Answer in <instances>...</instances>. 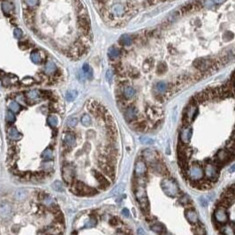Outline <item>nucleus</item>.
<instances>
[{"mask_svg":"<svg viewBox=\"0 0 235 235\" xmlns=\"http://www.w3.org/2000/svg\"><path fill=\"white\" fill-rule=\"evenodd\" d=\"M124 188H125V186H124V185H119L117 187H116V189L114 190V192H115V194H121L123 193V191H124Z\"/></svg>","mask_w":235,"mask_h":235,"instance_id":"nucleus-51","label":"nucleus"},{"mask_svg":"<svg viewBox=\"0 0 235 235\" xmlns=\"http://www.w3.org/2000/svg\"><path fill=\"white\" fill-rule=\"evenodd\" d=\"M193 233L194 235H207V232L205 230L204 226L196 224L193 228Z\"/></svg>","mask_w":235,"mask_h":235,"instance_id":"nucleus-29","label":"nucleus"},{"mask_svg":"<svg viewBox=\"0 0 235 235\" xmlns=\"http://www.w3.org/2000/svg\"><path fill=\"white\" fill-rule=\"evenodd\" d=\"M30 59L32 62H33V63H35V64H39V63H41L42 61V58L41 56H40V53L37 51H33V52L31 53Z\"/></svg>","mask_w":235,"mask_h":235,"instance_id":"nucleus-32","label":"nucleus"},{"mask_svg":"<svg viewBox=\"0 0 235 235\" xmlns=\"http://www.w3.org/2000/svg\"><path fill=\"white\" fill-rule=\"evenodd\" d=\"M48 123H49V125L51 126H56L58 125V119H57V117H56V116H53V115L50 116V117L48 118Z\"/></svg>","mask_w":235,"mask_h":235,"instance_id":"nucleus-42","label":"nucleus"},{"mask_svg":"<svg viewBox=\"0 0 235 235\" xmlns=\"http://www.w3.org/2000/svg\"><path fill=\"white\" fill-rule=\"evenodd\" d=\"M56 65L53 62H48L45 65V72L47 74H51L56 71Z\"/></svg>","mask_w":235,"mask_h":235,"instance_id":"nucleus-33","label":"nucleus"},{"mask_svg":"<svg viewBox=\"0 0 235 235\" xmlns=\"http://www.w3.org/2000/svg\"><path fill=\"white\" fill-rule=\"evenodd\" d=\"M78 123V119L76 117H72L67 119V126L70 127H74Z\"/></svg>","mask_w":235,"mask_h":235,"instance_id":"nucleus-40","label":"nucleus"},{"mask_svg":"<svg viewBox=\"0 0 235 235\" xmlns=\"http://www.w3.org/2000/svg\"><path fill=\"white\" fill-rule=\"evenodd\" d=\"M143 160L145 161V163L148 164L149 166L150 164H152L155 162H156L157 160H159L158 157V153L156 151H155L153 149H147L143 152Z\"/></svg>","mask_w":235,"mask_h":235,"instance_id":"nucleus-9","label":"nucleus"},{"mask_svg":"<svg viewBox=\"0 0 235 235\" xmlns=\"http://www.w3.org/2000/svg\"><path fill=\"white\" fill-rule=\"evenodd\" d=\"M41 93L38 92L37 90H32L27 94V97L31 101H38L40 99Z\"/></svg>","mask_w":235,"mask_h":235,"instance_id":"nucleus-27","label":"nucleus"},{"mask_svg":"<svg viewBox=\"0 0 235 235\" xmlns=\"http://www.w3.org/2000/svg\"><path fill=\"white\" fill-rule=\"evenodd\" d=\"M233 156L228 152L227 149H219L215 156V163L217 164H224L231 160Z\"/></svg>","mask_w":235,"mask_h":235,"instance_id":"nucleus-10","label":"nucleus"},{"mask_svg":"<svg viewBox=\"0 0 235 235\" xmlns=\"http://www.w3.org/2000/svg\"><path fill=\"white\" fill-rule=\"evenodd\" d=\"M213 4H214V2L212 0H205V5L207 6H212Z\"/></svg>","mask_w":235,"mask_h":235,"instance_id":"nucleus-55","label":"nucleus"},{"mask_svg":"<svg viewBox=\"0 0 235 235\" xmlns=\"http://www.w3.org/2000/svg\"><path fill=\"white\" fill-rule=\"evenodd\" d=\"M161 187L164 194L170 197H176L180 194L179 186L173 179H164L161 181Z\"/></svg>","mask_w":235,"mask_h":235,"instance_id":"nucleus-2","label":"nucleus"},{"mask_svg":"<svg viewBox=\"0 0 235 235\" xmlns=\"http://www.w3.org/2000/svg\"><path fill=\"white\" fill-rule=\"evenodd\" d=\"M204 177L210 182L217 180L219 175V167L215 162H206L203 166Z\"/></svg>","mask_w":235,"mask_h":235,"instance_id":"nucleus-4","label":"nucleus"},{"mask_svg":"<svg viewBox=\"0 0 235 235\" xmlns=\"http://www.w3.org/2000/svg\"><path fill=\"white\" fill-rule=\"evenodd\" d=\"M212 1L215 2L216 4H217V5H220V4H223L225 0H212Z\"/></svg>","mask_w":235,"mask_h":235,"instance_id":"nucleus-58","label":"nucleus"},{"mask_svg":"<svg viewBox=\"0 0 235 235\" xmlns=\"http://www.w3.org/2000/svg\"><path fill=\"white\" fill-rule=\"evenodd\" d=\"M125 119L127 122H133L137 119V110L134 106H128L124 113Z\"/></svg>","mask_w":235,"mask_h":235,"instance_id":"nucleus-16","label":"nucleus"},{"mask_svg":"<svg viewBox=\"0 0 235 235\" xmlns=\"http://www.w3.org/2000/svg\"><path fill=\"white\" fill-rule=\"evenodd\" d=\"M75 136L72 134V133H67V134H65V143L66 144V145H68V146H70V147H72V146H74V144H75Z\"/></svg>","mask_w":235,"mask_h":235,"instance_id":"nucleus-30","label":"nucleus"},{"mask_svg":"<svg viewBox=\"0 0 235 235\" xmlns=\"http://www.w3.org/2000/svg\"><path fill=\"white\" fill-rule=\"evenodd\" d=\"M201 203H202V204L203 206H206V205L208 204V202H207V200H205L204 197H201Z\"/></svg>","mask_w":235,"mask_h":235,"instance_id":"nucleus-57","label":"nucleus"},{"mask_svg":"<svg viewBox=\"0 0 235 235\" xmlns=\"http://www.w3.org/2000/svg\"><path fill=\"white\" fill-rule=\"evenodd\" d=\"M137 232H138V234L139 235H147L146 232H145L143 229H142V228H139Z\"/></svg>","mask_w":235,"mask_h":235,"instance_id":"nucleus-56","label":"nucleus"},{"mask_svg":"<svg viewBox=\"0 0 235 235\" xmlns=\"http://www.w3.org/2000/svg\"><path fill=\"white\" fill-rule=\"evenodd\" d=\"M220 228L223 235H235V225L232 222H227L225 225H220Z\"/></svg>","mask_w":235,"mask_h":235,"instance_id":"nucleus-18","label":"nucleus"},{"mask_svg":"<svg viewBox=\"0 0 235 235\" xmlns=\"http://www.w3.org/2000/svg\"><path fill=\"white\" fill-rule=\"evenodd\" d=\"M96 219L94 217H91L88 221H87V224L85 225L86 227H88V228H92L94 226H96Z\"/></svg>","mask_w":235,"mask_h":235,"instance_id":"nucleus-41","label":"nucleus"},{"mask_svg":"<svg viewBox=\"0 0 235 235\" xmlns=\"http://www.w3.org/2000/svg\"><path fill=\"white\" fill-rule=\"evenodd\" d=\"M134 172H135V175L138 178H142L146 174V173H147V164L145 163V161L143 159H139L135 163Z\"/></svg>","mask_w":235,"mask_h":235,"instance_id":"nucleus-13","label":"nucleus"},{"mask_svg":"<svg viewBox=\"0 0 235 235\" xmlns=\"http://www.w3.org/2000/svg\"><path fill=\"white\" fill-rule=\"evenodd\" d=\"M106 79H107V81L110 83H112V72L111 70H108L107 72H106Z\"/></svg>","mask_w":235,"mask_h":235,"instance_id":"nucleus-52","label":"nucleus"},{"mask_svg":"<svg viewBox=\"0 0 235 235\" xmlns=\"http://www.w3.org/2000/svg\"><path fill=\"white\" fill-rule=\"evenodd\" d=\"M233 88H234V89H235V82H234V87H233Z\"/></svg>","mask_w":235,"mask_h":235,"instance_id":"nucleus-61","label":"nucleus"},{"mask_svg":"<svg viewBox=\"0 0 235 235\" xmlns=\"http://www.w3.org/2000/svg\"><path fill=\"white\" fill-rule=\"evenodd\" d=\"M230 172H231V173H235V164H233V165L230 167Z\"/></svg>","mask_w":235,"mask_h":235,"instance_id":"nucleus-59","label":"nucleus"},{"mask_svg":"<svg viewBox=\"0 0 235 235\" xmlns=\"http://www.w3.org/2000/svg\"><path fill=\"white\" fill-rule=\"evenodd\" d=\"M162 235H173V234H171V233H166V232H164V233H162Z\"/></svg>","mask_w":235,"mask_h":235,"instance_id":"nucleus-60","label":"nucleus"},{"mask_svg":"<svg viewBox=\"0 0 235 235\" xmlns=\"http://www.w3.org/2000/svg\"><path fill=\"white\" fill-rule=\"evenodd\" d=\"M21 82L24 85H32V84L35 83V80L32 77H25V78L22 79Z\"/></svg>","mask_w":235,"mask_h":235,"instance_id":"nucleus-45","label":"nucleus"},{"mask_svg":"<svg viewBox=\"0 0 235 235\" xmlns=\"http://www.w3.org/2000/svg\"><path fill=\"white\" fill-rule=\"evenodd\" d=\"M77 95H78L77 91H74V90L73 91H69V92L66 93L65 98H66L67 101H73L75 99V97L77 96Z\"/></svg>","mask_w":235,"mask_h":235,"instance_id":"nucleus-39","label":"nucleus"},{"mask_svg":"<svg viewBox=\"0 0 235 235\" xmlns=\"http://www.w3.org/2000/svg\"><path fill=\"white\" fill-rule=\"evenodd\" d=\"M213 217H214L215 221L217 225H225V223H227L228 219H229V215H228V212H227L225 207L217 206L215 210Z\"/></svg>","mask_w":235,"mask_h":235,"instance_id":"nucleus-7","label":"nucleus"},{"mask_svg":"<svg viewBox=\"0 0 235 235\" xmlns=\"http://www.w3.org/2000/svg\"><path fill=\"white\" fill-rule=\"evenodd\" d=\"M108 56H109L110 59H117L120 56V51L119 49L115 48V47H112L108 51Z\"/></svg>","mask_w":235,"mask_h":235,"instance_id":"nucleus-28","label":"nucleus"},{"mask_svg":"<svg viewBox=\"0 0 235 235\" xmlns=\"http://www.w3.org/2000/svg\"><path fill=\"white\" fill-rule=\"evenodd\" d=\"M111 13L113 16H122L126 13V9L122 5L116 4L112 6V8L111 10Z\"/></svg>","mask_w":235,"mask_h":235,"instance_id":"nucleus-20","label":"nucleus"},{"mask_svg":"<svg viewBox=\"0 0 235 235\" xmlns=\"http://www.w3.org/2000/svg\"><path fill=\"white\" fill-rule=\"evenodd\" d=\"M186 176L187 179L192 180L193 182H199L200 180H203L204 178V172L203 167L199 164H194L189 165L186 169Z\"/></svg>","mask_w":235,"mask_h":235,"instance_id":"nucleus-1","label":"nucleus"},{"mask_svg":"<svg viewBox=\"0 0 235 235\" xmlns=\"http://www.w3.org/2000/svg\"><path fill=\"white\" fill-rule=\"evenodd\" d=\"M135 197H136V199H137V201H138V203H139V204H140L143 211L146 212V213L149 212V198H148L147 193L145 191V188L143 187V186H142V185H139L136 187Z\"/></svg>","mask_w":235,"mask_h":235,"instance_id":"nucleus-3","label":"nucleus"},{"mask_svg":"<svg viewBox=\"0 0 235 235\" xmlns=\"http://www.w3.org/2000/svg\"><path fill=\"white\" fill-rule=\"evenodd\" d=\"M233 38V34L232 32L228 31V32H225V34H224V39L226 40V41H230Z\"/></svg>","mask_w":235,"mask_h":235,"instance_id":"nucleus-49","label":"nucleus"},{"mask_svg":"<svg viewBox=\"0 0 235 235\" xmlns=\"http://www.w3.org/2000/svg\"><path fill=\"white\" fill-rule=\"evenodd\" d=\"M12 209L7 203H3L0 205V216L4 218L9 217L11 216Z\"/></svg>","mask_w":235,"mask_h":235,"instance_id":"nucleus-21","label":"nucleus"},{"mask_svg":"<svg viewBox=\"0 0 235 235\" xmlns=\"http://www.w3.org/2000/svg\"><path fill=\"white\" fill-rule=\"evenodd\" d=\"M24 2H25L29 6H31V7L37 6L38 4H39V0H24Z\"/></svg>","mask_w":235,"mask_h":235,"instance_id":"nucleus-46","label":"nucleus"},{"mask_svg":"<svg viewBox=\"0 0 235 235\" xmlns=\"http://www.w3.org/2000/svg\"><path fill=\"white\" fill-rule=\"evenodd\" d=\"M122 214L123 216H124V217H129V216H130V212H129V210H128L127 209H123Z\"/></svg>","mask_w":235,"mask_h":235,"instance_id":"nucleus-54","label":"nucleus"},{"mask_svg":"<svg viewBox=\"0 0 235 235\" xmlns=\"http://www.w3.org/2000/svg\"><path fill=\"white\" fill-rule=\"evenodd\" d=\"M119 42L124 46H129L133 43V39L129 35H123L119 38Z\"/></svg>","mask_w":235,"mask_h":235,"instance_id":"nucleus-26","label":"nucleus"},{"mask_svg":"<svg viewBox=\"0 0 235 235\" xmlns=\"http://www.w3.org/2000/svg\"><path fill=\"white\" fill-rule=\"evenodd\" d=\"M13 8H14V5L11 1L6 0V1H4L2 4V10L5 14L10 13L13 10Z\"/></svg>","mask_w":235,"mask_h":235,"instance_id":"nucleus-25","label":"nucleus"},{"mask_svg":"<svg viewBox=\"0 0 235 235\" xmlns=\"http://www.w3.org/2000/svg\"><path fill=\"white\" fill-rule=\"evenodd\" d=\"M119 223V221L117 217H112L110 221V224L112 225H117Z\"/></svg>","mask_w":235,"mask_h":235,"instance_id":"nucleus-53","label":"nucleus"},{"mask_svg":"<svg viewBox=\"0 0 235 235\" xmlns=\"http://www.w3.org/2000/svg\"><path fill=\"white\" fill-rule=\"evenodd\" d=\"M28 192L25 189H18L15 193V198L19 201H23L27 198Z\"/></svg>","mask_w":235,"mask_h":235,"instance_id":"nucleus-31","label":"nucleus"},{"mask_svg":"<svg viewBox=\"0 0 235 235\" xmlns=\"http://www.w3.org/2000/svg\"><path fill=\"white\" fill-rule=\"evenodd\" d=\"M197 114H198L197 102H195L194 99H192V102L190 104H188V106L186 107L184 112L183 120H184L185 125H189L196 118Z\"/></svg>","mask_w":235,"mask_h":235,"instance_id":"nucleus-5","label":"nucleus"},{"mask_svg":"<svg viewBox=\"0 0 235 235\" xmlns=\"http://www.w3.org/2000/svg\"><path fill=\"white\" fill-rule=\"evenodd\" d=\"M8 135L9 138L12 141H19L21 138V134L18 132V130L15 127H11L8 130Z\"/></svg>","mask_w":235,"mask_h":235,"instance_id":"nucleus-24","label":"nucleus"},{"mask_svg":"<svg viewBox=\"0 0 235 235\" xmlns=\"http://www.w3.org/2000/svg\"><path fill=\"white\" fill-rule=\"evenodd\" d=\"M193 135V129L189 125H185L180 130V141L182 144H188L191 141Z\"/></svg>","mask_w":235,"mask_h":235,"instance_id":"nucleus-8","label":"nucleus"},{"mask_svg":"<svg viewBox=\"0 0 235 235\" xmlns=\"http://www.w3.org/2000/svg\"><path fill=\"white\" fill-rule=\"evenodd\" d=\"M75 194L79 195H94L97 194V190L94 187L88 186L82 181H77L72 189Z\"/></svg>","mask_w":235,"mask_h":235,"instance_id":"nucleus-6","label":"nucleus"},{"mask_svg":"<svg viewBox=\"0 0 235 235\" xmlns=\"http://www.w3.org/2000/svg\"><path fill=\"white\" fill-rule=\"evenodd\" d=\"M6 120H7V122L9 123H12L14 120H15V116H14V114L12 112H7V114H6Z\"/></svg>","mask_w":235,"mask_h":235,"instance_id":"nucleus-47","label":"nucleus"},{"mask_svg":"<svg viewBox=\"0 0 235 235\" xmlns=\"http://www.w3.org/2000/svg\"><path fill=\"white\" fill-rule=\"evenodd\" d=\"M52 156H53L52 150L49 149H45V150H44V151L42 153V157L43 159H46V160H49V159H51V158H52Z\"/></svg>","mask_w":235,"mask_h":235,"instance_id":"nucleus-38","label":"nucleus"},{"mask_svg":"<svg viewBox=\"0 0 235 235\" xmlns=\"http://www.w3.org/2000/svg\"><path fill=\"white\" fill-rule=\"evenodd\" d=\"M191 153H192V149L187 147V144L181 143L179 149V155H180V161H187L189 156H191Z\"/></svg>","mask_w":235,"mask_h":235,"instance_id":"nucleus-14","label":"nucleus"},{"mask_svg":"<svg viewBox=\"0 0 235 235\" xmlns=\"http://www.w3.org/2000/svg\"><path fill=\"white\" fill-rule=\"evenodd\" d=\"M93 175L96 179V180L98 181V183L100 184V186L102 187V189H105L110 186V181L105 178V176L102 173H98L96 171H93Z\"/></svg>","mask_w":235,"mask_h":235,"instance_id":"nucleus-17","label":"nucleus"},{"mask_svg":"<svg viewBox=\"0 0 235 235\" xmlns=\"http://www.w3.org/2000/svg\"><path fill=\"white\" fill-rule=\"evenodd\" d=\"M13 35H14V37L17 38V39H20L23 36V32L21 30V29H15L14 31H13Z\"/></svg>","mask_w":235,"mask_h":235,"instance_id":"nucleus-48","label":"nucleus"},{"mask_svg":"<svg viewBox=\"0 0 235 235\" xmlns=\"http://www.w3.org/2000/svg\"><path fill=\"white\" fill-rule=\"evenodd\" d=\"M179 202H180L181 204H183V205H186L191 203L189 196H188V195H186V194H182V195L179 198Z\"/></svg>","mask_w":235,"mask_h":235,"instance_id":"nucleus-37","label":"nucleus"},{"mask_svg":"<svg viewBox=\"0 0 235 235\" xmlns=\"http://www.w3.org/2000/svg\"><path fill=\"white\" fill-rule=\"evenodd\" d=\"M185 216H186V220H187L190 224L196 225V224L199 223L198 215H197L196 211L194 210V209H192V208L186 209V212H185Z\"/></svg>","mask_w":235,"mask_h":235,"instance_id":"nucleus-15","label":"nucleus"},{"mask_svg":"<svg viewBox=\"0 0 235 235\" xmlns=\"http://www.w3.org/2000/svg\"><path fill=\"white\" fill-rule=\"evenodd\" d=\"M149 168L152 171V173L158 174V175H167L168 174V171H167V168H166L165 164L160 159L153 163L152 164H150Z\"/></svg>","mask_w":235,"mask_h":235,"instance_id":"nucleus-11","label":"nucleus"},{"mask_svg":"<svg viewBox=\"0 0 235 235\" xmlns=\"http://www.w3.org/2000/svg\"><path fill=\"white\" fill-rule=\"evenodd\" d=\"M122 94L125 99H132L135 96V89L131 86H126L123 88Z\"/></svg>","mask_w":235,"mask_h":235,"instance_id":"nucleus-19","label":"nucleus"},{"mask_svg":"<svg viewBox=\"0 0 235 235\" xmlns=\"http://www.w3.org/2000/svg\"><path fill=\"white\" fill-rule=\"evenodd\" d=\"M156 90L157 91V93H159V94H165V93H167L168 91H170L168 84L164 82H158V83L156 85Z\"/></svg>","mask_w":235,"mask_h":235,"instance_id":"nucleus-23","label":"nucleus"},{"mask_svg":"<svg viewBox=\"0 0 235 235\" xmlns=\"http://www.w3.org/2000/svg\"><path fill=\"white\" fill-rule=\"evenodd\" d=\"M150 228L152 229V231H154L155 233H164L165 232V226H164L162 223L160 222H155V223H152L150 225Z\"/></svg>","mask_w":235,"mask_h":235,"instance_id":"nucleus-22","label":"nucleus"},{"mask_svg":"<svg viewBox=\"0 0 235 235\" xmlns=\"http://www.w3.org/2000/svg\"><path fill=\"white\" fill-rule=\"evenodd\" d=\"M1 81H2V84H3L4 86H8L9 84H11V82H12L10 77H6V76L2 77Z\"/></svg>","mask_w":235,"mask_h":235,"instance_id":"nucleus-50","label":"nucleus"},{"mask_svg":"<svg viewBox=\"0 0 235 235\" xmlns=\"http://www.w3.org/2000/svg\"><path fill=\"white\" fill-rule=\"evenodd\" d=\"M167 69V66L164 63H160L158 65H157V73L158 74H163L164 72H165Z\"/></svg>","mask_w":235,"mask_h":235,"instance_id":"nucleus-43","label":"nucleus"},{"mask_svg":"<svg viewBox=\"0 0 235 235\" xmlns=\"http://www.w3.org/2000/svg\"><path fill=\"white\" fill-rule=\"evenodd\" d=\"M62 175H63V179H64L65 182L66 184H71L72 181L74 179V175H75L73 166H72L70 164L65 165L64 168H63V173H62Z\"/></svg>","mask_w":235,"mask_h":235,"instance_id":"nucleus-12","label":"nucleus"},{"mask_svg":"<svg viewBox=\"0 0 235 235\" xmlns=\"http://www.w3.org/2000/svg\"><path fill=\"white\" fill-rule=\"evenodd\" d=\"M20 108H21V107H20L19 103L14 102V101L11 102L10 104H9V109H10L11 112H12L13 113L18 112L20 111Z\"/></svg>","mask_w":235,"mask_h":235,"instance_id":"nucleus-34","label":"nucleus"},{"mask_svg":"<svg viewBox=\"0 0 235 235\" xmlns=\"http://www.w3.org/2000/svg\"><path fill=\"white\" fill-rule=\"evenodd\" d=\"M140 142L143 143V144H153L154 140L149 138V137H146V136H143V137H141L140 138Z\"/></svg>","mask_w":235,"mask_h":235,"instance_id":"nucleus-44","label":"nucleus"},{"mask_svg":"<svg viewBox=\"0 0 235 235\" xmlns=\"http://www.w3.org/2000/svg\"><path fill=\"white\" fill-rule=\"evenodd\" d=\"M82 125H84L85 126H90V124H91V118H90V116L88 115V114H84L82 118Z\"/></svg>","mask_w":235,"mask_h":235,"instance_id":"nucleus-35","label":"nucleus"},{"mask_svg":"<svg viewBox=\"0 0 235 235\" xmlns=\"http://www.w3.org/2000/svg\"><path fill=\"white\" fill-rule=\"evenodd\" d=\"M52 188L54 189V190H56V191H58V192H62V191H64V187H63V185L60 181H59V180H56V181H54L53 182V184H52Z\"/></svg>","mask_w":235,"mask_h":235,"instance_id":"nucleus-36","label":"nucleus"}]
</instances>
